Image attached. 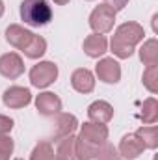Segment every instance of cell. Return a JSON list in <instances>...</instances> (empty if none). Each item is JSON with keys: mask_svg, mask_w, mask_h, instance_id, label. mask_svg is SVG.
I'll use <instances>...</instances> for the list:
<instances>
[{"mask_svg": "<svg viewBox=\"0 0 158 160\" xmlns=\"http://www.w3.org/2000/svg\"><path fill=\"white\" fill-rule=\"evenodd\" d=\"M2 102L7 106V108H13V110H19V108H24L32 102V93L28 88H22V86H11L4 91L2 95Z\"/></svg>", "mask_w": 158, "mask_h": 160, "instance_id": "5", "label": "cell"}, {"mask_svg": "<svg viewBox=\"0 0 158 160\" xmlns=\"http://www.w3.org/2000/svg\"><path fill=\"white\" fill-rule=\"evenodd\" d=\"M136 136L141 140L145 149H156L158 147V127L149 125V127H140L136 130Z\"/></svg>", "mask_w": 158, "mask_h": 160, "instance_id": "18", "label": "cell"}, {"mask_svg": "<svg viewBox=\"0 0 158 160\" xmlns=\"http://www.w3.org/2000/svg\"><path fill=\"white\" fill-rule=\"evenodd\" d=\"M156 21H158V15H153V30H155V32H158V28H156Z\"/></svg>", "mask_w": 158, "mask_h": 160, "instance_id": "28", "label": "cell"}, {"mask_svg": "<svg viewBox=\"0 0 158 160\" xmlns=\"http://www.w3.org/2000/svg\"><path fill=\"white\" fill-rule=\"evenodd\" d=\"M143 36H145V30H143L141 24L132 22V21L123 22L114 32V38L110 41V50L114 52L116 58L126 60L134 54L136 45L143 41Z\"/></svg>", "mask_w": 158, "mask_h": 160, "instance_id": "1", "label": "cell"}, {"mask_svg": "<svg viewBox=\"0 0 158 160\" xmlns=\"http://www.w3.org/2000/svg\"><path fill=\"white\" fill-rule=\"evenodd\" d=\"M87 118H89L91 123L106 125L114 118V106L106 101H95L87 106Z\"/></svg>", "mask_w": 158, "mask_h": 160, "instance_id": "13", "label": "cell"}, {"mask_svg": "<svg viewBox=\"0 0 158 160\" xmlns=\"http://www.w3.org/2000/svg\"><path fill=\"white\" fill-rule=\"evenodd\" d=\"M121 158L125 160H136L143 151H145V145L141 143V140L136 136V132L132 134H125L119 142V147H117Z\"/></svg>", "mask_w": 158, "mask_h": 160, "instance_id": "10", "label": "cell"}, {"mask_svg": "<svg viewBox=\"0 0 158 160\" xmlns=\"http://www.w3.org/2000/svg\"><path fill=\"white\" fill-rule=\"evenodd\" d=\"M21 19L24 24L39 28L52 21V8L48 0H22L21 2Z\"/></svg>", "mask_w": 158, "mask_h": 160, "instance_id": "2", "label": "cell"}, {"mask_svg": "<svg viewBox=\"0 0 158 160\" xmlns=\"http://www.w3.org/2000/svg\"><path fill=\"white\" fill-rule=\"evenodd\" d=\"M141 80H143V86L151 93H158V63L156 65H147Z\"/></svg>", "mask_w": 158, "mask_h": 160, "instance_id": "22", "label": "cell"}, {"mask_svg": "<svg viewBox=\"0 0 158 160\" xmlns=\"http://www.w3.org/2000/svg\"><path fill=\"white\" fill-rule=\"evenodd\" d=\"M140 119L143 121L145 125H153L158 121V102L155 97H149L143 101L141 112H140Z\"/></svg>", "mask_w": 158, "mask_h": 160, "instance_id": "20", "label": "cell"}, {"mask_svg": "<svg viewBox=\"0 0 158 160\" xmlns=\"http://www.w3.org/2000/svg\"><path fill=\"white\" fill-rule=\"evenodd\" d=\"M24 73V62L17 52H6L0 56V75L9 80L19 78Z\"/></svg>", "mask_w": 158, "mask_h": 160, "instance_id": "7", "label": "cell"}, {"mask_svg": "<svg viewBox=\"0 0 158 160\" xmlns=\"http://www.w3.org/2000/svg\"><path fill=\"white\" fill-rule=\"evenodd\" d=\"M75 140L77 136H65L62 140H58V147L54 151V160H77L75 155Z\"/></svg>", "mask_w": 158, "mask_h": 160, "instance_id": "16", "label": "cell"}, {"mask_svg": "<svg viewBox=\"0 0 158 160\" xmlns=\"http://www.w3.org/2000/svg\"><path fill=\"white\" fill-rule=\"evenodd\" d=\"M99 147L101 145H91L84 140H80L77 136L75 140V155H77V160H95L97 158V153H99Z\"/></svg>", "mask_w": 158, "mask_h": 160, "instance_id": "19", "label": "cell"}, {"mask_svg": "<svg viewBox=\"0 0 158 160\" xmlns=\"http://www.w3.org/2000/svg\"><path fill=\"white\" fill-rule=\"evenodd\" d=\"M140 60H141V63L145 67L158 63V41L156 39L143 41V45L140 48Z\"/></svg>", "mask_w": 158, "mask_h": 160, "instance_id": "17", "label": "cell"}, {"mask_svg": "<svg viewBox=\"0 0 158 160\" xmlns=\"http://www.w3.org/2000/svg\"><path fill=\"white\" fill-rule=\"evenodd\" d=\"M58 65L54 62H39L37 65H34L30 69V84L34 88H48L50 84H54L58 78Z\"/></svg>", "mask_w": 158, "mask_h": 160, "instance_id": "4", "label": "cell"}, {"mask_svg": "<svg viewBox=\"0 0 158 160\" xmlns=\"http://www.w3.org/2000/svg\"><path fill=\"white\" fill-rule=\"evenodd\" d=\"M13 119L11 118H7V116H2L0 114V134H9L11 132V128H13Z\"/></svg>", "mask_w": 158, "mask_h": 160, "instance_id": "26", "label": "cell"}, {"mask_svg": "<svg viewBox=\"0 0 158 160\" xmlns=\"http://www.w3.org/2000/svg\"><path fill=\"white\" fill-rule=\"evenodd\" d=\"M104 4H106V6H110V8L117 13V11H121V9L128 4V0H104Z\"/></svg>", "mask_w": 158, "mask_h": 160, "instance_id": "27", "label": "cell"}, {"mask_svg": "<svg viewBox=\"0 0 158 160\" xmlns=\"http://www.w3.org/2000/svg\"><path fill=\"white\" fill-rule=\"evenodd\" d=\"M36 108L43 118H52L62 112V99L52 91H43L36 97Z\"/></svg>", "mask_w": 158, "mask_h": 160, "instance_id": "9", "label": "cell"}, {"mask_svg": "<svg viewBox=\"0 0 158 160\" xmlns=\"http://www.w3.org/2000/svg\"><path fill=\"white\" fill-rule=\"evenodd\" d=\"M15 160H22V158H15Z\"/></svg>", "mask_w": 158, "mask_h": 160, "instance_id": "31", "label": "cell"}, {"mask_svg": "<svg viewBox=\"0 0 158 160\" xmlns=\"http://www.w3.org/2000/svg\"><path fill=\"white\" fill-rule=\"evenodd\" d=\"M32 38H34V34L21 24H9L6 28V41L17 50H24Z\"/></svg>", "mask_w": 158, "mask_h": 160, "instance_id": "12", "label": "cell"}, {"mask_svg": "<svg viewBox=\"0 0 158 160\" xmlns=\"http://www.w3.org/2000/svg\"><path fill=\"white\" fill-rule=\"evenodd\" d=\"M108 136H110V132H108L106 125H99V123H91V121L84 123L78 132L80 140H84L91 145H102L104 142H108Z\"/></svg>", "mask_w": 158, "mask_h": 160, "instance_id": "6", "label": "cell"}, {"mask_svg": "<svg viewBox=\"0 0 158 160\" xmlns=\"http://www.w3.org/2000/svg\"><path fill=\"white\" fill-rule=\"evenodd\" d=\"M71 86L78 91V93H91L95 89V77L89 69L86 67H80L77 71H73L71 75Z\"/></svg>", "mask_w": 158, "mask_h": 160, "instance_id": "14", "label": "cell"}, {"mask_svg": "<svg viewBox=\"0 0 158 160\" xmlns=\"http://www.w3.org/2000/svg\"><path fill=\"white\" fill-rule=\"evenodd\" d=\"M114 24H116V11L106 4H99L89 13V26H91L93 34L104 36L114 30Z\"/></svg>", "mask_w": 158, "mask_h": 160, "instance_id": "3", "label": "cell"}, {"mask_svg": "<svg viewBox=\"0 0 158 160\" xmlns=\"http://www.w3.org/2000/svg\"><path fill=\"white\" fill-rule=\"evenodd\" d=\"M2 15H4V2L0 0V17H2Z\"/></svg>", "mask_w": 158, "mask_h": 160, "instance_id": "30", "label": "cell"}, {"mask_svg": "<svg viewBox=\"0 0 158 160\" xmlns=\"http://www.w3.org/2000/svg\"><path fill=\"white\" fill-rule=\"evenodd\" d=\"M95 73L104 84H117L121 80V65L114 58H101L95 67Z\"/></svg>", "mask_w": 158, "mask_h": 160, "instance_id": "8", "label": "cell"}, {"mask_svg": "<svg viewBox=\"0 0 158 160\" xmlns=\"http://www.w3.org/2000/svg\"><path fill=\"white\" fill-rule=\"evenodd\" d=\"M22 52H24V56L30 58V60H39L41 56L47 52V41L43 39L41 36H36V34H34V38L30 39V43L26 45V48H24Z\"/></svg>", "mask_w": 158, "mask_h": 160, "instance_id": "21", "label": "cell"}, {"mask_svg": "<svg viewBox=\"0 0 158 160\" xmlns=\"http://www.w3.org/2000/svg\"><path fill=\"white\" fill-rule=\"evenodd\" d=\"M89 2H91V0H89Z\"/></svg>", "mask_w": 158, "mask_h": 160, "instance_id": "32", "label": "cell"}, {"mask_svg": "<svg viewBox=\"0 0 158 160\" xmlns=\"http://www.w3.org/2000/svg\"><path fill=\"white\" fill-rule=\"evenodd\" d=\"M84 52L89 58H101L108 52V39L102 34H91L84 39Z\"/></svg>", "mask_w": 158, "mask_h": 160, "instance_id": "15", "label": "cell"}, {"mask_svg": "<svg viewBox=\"0 0 158 160\" xmlns=\"http://www.w3.org/2000/svg\"><path fill=\"white\" fill-rule=\"evenodd\" d=\"M54 4H58V6H65V4H69V0H52Z\"/></svg>", "mask_w": 158, "mask_h": 160, "instance_id": "29", "label": "cell"}, {"mask_svg": "<svg viewBox=\"0 0 158 160\" xmlns=\"http://www.w3.org/2000/svg\"><path fill=\"white\" fill-rule=\"evenodd\" d=\"M95 160H123L119 151L108 142H104L101 147H99V153H97V158Z\"/></svg>", "mask_w": 158, "mask_h": 160, "instance_id": "24", "label": "cell"}, {"mask_svg": "<svg viewBox=\"0 0 158 160\" xmlns=\"http://www.w3.org/2000/svg\"><path fill=\"white\" fill-rule=\"evenodd\" d=\"M77 128H78V119H77V116L67 114V112H60L58 118H56V125H54V134H52V138H54V142H58V140H62V138H65V136H73Z\"/></svg>", "mask_w": 158, "mask_h": 160, "instance_id": "11", "label": "cell"}, {"mask_svg": "<svg viewBox=\"0 0 158 160\" xmlns=\"http://www.w3.org/2000/svg\"><path fill=\"white\" fill-rule=\"evenodd\" d=\"M30 160H54V147L50 142H39L30 153Z\"/></svg>", "mask_w": 158, "mask_h": 160, "instance_id": "23", "label": "cell"}, {"mask_svg": "<svg viewBox=\"0 0 158 160\" xmlns=\"http://www.w3.org/2000/svg\"><path fill=\"white\" fill-rule=\"evenodd\" d=\"M15 143L11 140L9 134H0V160H9V157L13 155Z\"/></svg>", "mask_w": 158, "mask_h": 160, "instance_id": "25", "label": "cell"}]
</instances>
